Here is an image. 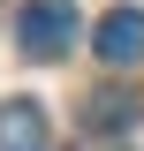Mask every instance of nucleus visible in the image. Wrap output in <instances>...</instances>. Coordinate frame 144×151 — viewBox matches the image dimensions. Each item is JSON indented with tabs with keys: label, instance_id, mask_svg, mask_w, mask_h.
<instances>
[{
	"label": "nucleus",
	"instance_id": "obj_1",
	"mask_svg": "<svg viewBox=\"0 0 144 151\" xmlns=\"http://www.w3.org/2000/svg\"><path fill=\"white\" fill-rule=\"evenodd\" d=\"M76 0H23V15H15V45L23 60H61L76 45Z\"/></svg>",
	"mask_w": 144,
	"mask_h": 151
},
{
	"label": "nucleus",
	"instance_id": "obj_2",
	"mask_svg": "<svg viewBox=\"0 0 144 151\" xmlns=\"http://www.w3.org/2000/svg\"><path fill=\"white\" fill-rule=\"evenodd\" d=\"M91 45H99L106 68H144V8H106Z\"/></svg>",
	"mask_w": 144,
	"mask_h": 151
},
{
	"label": "nucleus",
	"instance_id": "obj_3",
	"mask_svg": "<svg viewBox=\"0 0 144 151\" xmlns=\"http://www.w3.org/2000/svg\"><path fill=\"white\" fill-rule=\"evenodd\" d=\"M53 144V121L38 98H0V151H46Z\"/></svg>",
	"mask_w": 144,
	"mask_h": 151
},
{
	"label": "nucleus",
	"instance_id": "obj_4",
	"mask_svg": "<svg viewBox=\"0 0 144 151\" xmlns=\"http://www.w3.org/2000/svg\"><path fill=\"white\" fill-rule=\"evenodd\" d=\"M129 121H137V98H129V91H99V98L84 106V129H91V136H121Z\"/></svg>",
	"mask_w": 144,
	"mask_h": 151
}]
</instances>
